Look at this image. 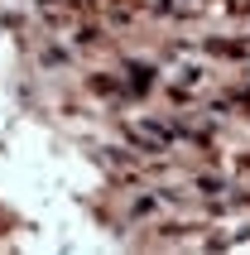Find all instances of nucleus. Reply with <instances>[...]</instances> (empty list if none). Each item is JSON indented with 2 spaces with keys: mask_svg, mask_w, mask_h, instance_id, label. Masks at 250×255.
<instances>
[{
  "mask_svg": "<svg viewBox=\"0 0 250 255\" xmlns=\"http://www.w3.org/2000/svg\"><path fill=\"white\" fill-rule=\"evenodd\" d=\"M130 135H135V140H144L149 149H164V144L173 140L164 126H149V121H130Z\"/></svg>",
  "mask_w": 250,
  "mask_h": 255,
  "instance_id": "f257e3e1",
  "label": "nucleus"
}]
</instances>
